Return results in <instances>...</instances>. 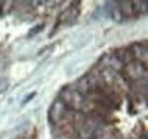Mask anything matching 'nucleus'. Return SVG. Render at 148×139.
Segmentation results:
<instances>
[{
	"label": "nucleus",
	"mask_w": 148,
	"mask_h": 139,
	"mask_svg": "<svg viewBox=\"0 0 148 139\" xmlns=\"http://www.w3.org/2000/svg\"><path fill=\"white\" fill-rule=\"evenodd\" d=\"M123 74L127 80H132V81H139V80H144L145 74H147V68L144 67V64L141 62H129L126 67H123Z\"/></svg>",
	"instance_id": "2"
},
{
	"label": "nucleus",
	"mask_w": 148,
	"mask_h": 139,
	"mask_svg": "<svg viewBox=\"0 0 148 139\" xmlns=\"http://www.w3.org/2000/svg\"><path fill=\"white\" fill-rule=\"evenodd\" d=\"M77 12H79L77 8L74 9V6L65 9L64 14H61V16H59V24H65V25L73 24L74 21H76V18H77Z\"/></svg>",
	"instance_id": "4"
},
{
	"label": "nucleus",
	"mask_w": 148,
	"mask_h": 139,
	"mask_svg": "<svg viewBox=\"0 0 148 139\" xmlns=\"http://www.w3.org/2000/svg\"><path fill=\"white\" fill-rule=\"evenodd\" d=\"M59 99L62 101L67 108H71V110H83L84 104H86V98L83 95H80L76 89H70V87H65L61 92Z\"/></svg>",
	"instance_id": "1"
},
{
	"label": "nucleus",
	"mask_w": 148,
	"mask_h": 139,
	"mask_svg": "<svg viewBox=\"0 0 148 139\" xmlns=\"http://www.w3.org/2000/svg\"><path fill=\"white\" fill-rule=\"evenodd\" d=\"M132 58L136 59V62H147V45H135L132 47Z\"/></svg>",
	"instance_id": "5"
},
{
	"label": "nucleus",
	"mask_w": 148,
	"mask_h": 139,
	"mask_svg": "<svg viewBox=\"0 0 148 139\" xmlns=\"http://www.w3.org/2000/svg\"><path fill=\"white\" fill-rule=\"evenodd\" d=\"M67 110L68 108L64 105V102L61 99L53 101V104L51 105V108H49V123L53 124V126L59 124L61 121H62V118L65 117Z\"/></svg>",
	"instance_id": "3"
},
{
	"label": "nucleus",
	"mask_w": 148,
	"mask_h": 139,
	"mask_svg": "<svg viewBox=\"0 0 148 139\" xmlns=\"http://www.w3.org/2000/svg\"><path fill=\"white\" fill-rule=\"evenodd\" d=\"M105 59L108 61V68L110 70H116V71H121L125 64L117 58V55H110V56H105Z\"/></svg>",
	"instance_id": "7"
},
{
	"label": "nucleus",
	"mask_w": 148,
	"mask_h": 139,
	"mask_svg": "<svg viewBox=\"0 0 148 139\" xmlns=\"http://www.w3.org/2000/svg\"><path fill=\"white\" fill-rule=\"evenodd\" d=\"M120 8H119V10H120V15H121V18H130L133 14H135V9H133V2H120V3H117Z\"/></svg>",
	"instance_id": "6"
}]
</instances>
